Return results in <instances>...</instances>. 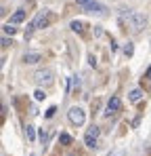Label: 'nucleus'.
Listing matches in <instances>:
<instances>
[{
    "mask_svg": "<svg viewBox=\"0 0 151 156\" xmlns=\"http://www.w3.org/2000/svg\"><path fill=\"white\" fill-rule=\"evenodd\" d=\"M107 156H126V150H122V148H118V150H111Z\"/></svg>",
    "mask_w": 151,
    "mask_h": 156,
    "instance_id": "4468645a",
    "label": "nucleus"
},
{
    "mask_svg": "<svg viewBox=\"0 0 151 156\" xmlns=\"http://www.w3.org/2000/svg\"><path fill=\"white\" fill-rule=\"evenodd\" d=\"M149 42H151V38H149Z\"/></svg>",
    "mask_w": 151,
    "mask_h": 156,
    "instance_id": "412c9836",
    "label": "nucleus"
},
{
    "mask_svg": "<svg viewBox=\"0 0 151 156\" xmlns=\"http://www.w3.org/2000/svg\"><path fill=\"white\" fill-rule=\"evenodd\" d=\"M67 118H69V122H72V125H76V127H82V125L86 122V112H84L80 105H74V108H69Z\"/></svg>",
    "mask_w": 151,
    "mask_h": 156,
    "instance_id": "7ed1b4c3",
    "label": "nucleus"
},
{
    "mask_svg": "<svg viewBox=\"0 0 151 156\" xmlns=\"http://www.w3.org/2000/svg\"><path fill=\"white\" fill-rule=\"evenodd\" d=\"M25 133H27V139H29V141H34V139H36V131H34L32 125H27V127H25Z\"/></svg>",
    "mask_w": 151,
    "mask_h": 156,
    "instance_id": "9b49d317",
    "label": "nucleus"
},
{
    "mask_svg": "<svg viewBox=\"0 0 151 156\" xmlns=\"http://www.w3.org/2000/svg\"><path fill=\"white\" fill-rule=\"evenodd\" d=\"M120 108H122V101H120V97H111L109 101H107V116L109 114H113V112H120Z\"/></svg>",
    "mask_w": 151,
    "mask_h": 156,
    "instance_id": "39448f33",
    "label": "nucleus"
},
{
    "mask_svg": "<svg viewBox=\"0 0 151 156\" xmlns=\"http://www.w3.org/2000/svg\"><path fill=\"white\" fill-rule=\"evenodd\" d=\"M128 99H130L132 104H139V101L143 99V91H141V89H132L130 95H128Z\"/></svg>",
    "mask_w": 151,
    "mask_h": 156,
    "instance_id": "6e6552de",
    "label": "nucleus"
},
{
    "mask_svg": "<svg viewBox=\"0 0 151 156\" xmlns=\"http://www.w3.org/2000/svg\"><path fill=\"white\" fill-rule=\"evenodd\" d=\"M82 23H80V21H72V30H74V32H82Z\"/></svg>",
    "mask_w": 151,
    "mask_h": 156,
    "instance_id": "a211bd4d",
    "label": "nucleus"
},
{
    "mask_svg": "<svg viewBox=\"0 0 151 156\" xmlns=\"http://www.w3.org/2000/svg\"><path fill=\"white\" fill-rule=\"evenodd\" d=\"M25 19V11H17V13H13V17H11V23L15 26V23H21Z\"/></svg>",
    "mask_w": 151,
    "mask_h": 156,
    "instance_id": "9d476101",
    "label": "nucleus"
},
{
    "mask_svg": "<svg viewBox=\"0 0 151 156\" xmlns=\"http://www.w3.org/2000/svg\"><path fill=\"white\" fill-rule=\"evenodd\" d=\"M55 112H57V108H55V105L49 108V110H46V118H52V116H55Z\"/></svg>",
    "mask_w": 151,
    "mask_h": 156,
    "instance_id": "6ab92c4d",
    "label": "nucleus"
},
{
    "mask_svg": "<svg viewBox=\"0 0 151 156\" xmlns=\"http://www.w3.org/2000/svg\"><path fill=\"white\" fill-rule=\"evenodd\" d=\"M49 21H50V13H49V11H44V15H40V17L34 21V26H36V27H42V26H46Z\"/></svg>",
    "mask_w": 151,
    "mask_h": 156,
    "instance_id": "1a4fd4ad",
    "label": "nucleus"
},
{
    "mask_svg": "<svg viewBox=\"0 0 151 156\" xmlns=\"http://www.w3.org/2000/svg\"><path fill=\"white\" fill-rule=\"evenodd\" d=\"M34 82L38 84V87H50L52 82H55V72L52 70H38L36 74H34Z\"/></svg>",
    "mask_w": 151,
    "mask_h": 156,
    "instance_id": "f03ea898",
    "label": "nucleus"
},
{
    "mask_svg": "<svg viewBox=\"0 0 151 156\" xmlns=\"http://www.w3.org/2000/svg\"><path fill=\"white\" fill-rule=\"evenodd\" d=\"M2 32H4V34H11V36H13V34L17 32V27L13 26V23H6V26L2 27Z\"/></svg>",
    "mask_w": 151,
    "mask_h": 156,
    "instance_id": "f8f14e48",
    "label": "nucleus"
},
{
    "mask_svg": "<svg viewBox=\"0 0 151 156\" xmlns=\"http://www.w3.org/2000/svg\"><path fill=\"white\" fill-rule=\"evenodd\" d=\"M34 97H36V101H42V99H44L46 95H44V91H42V89H38V91L34 93Z\"/></svg>",
    "mask_w": 151,
    "mask_h": 156,
    "instance_id": "2eb2a0df",
    "label": "nucleus"
},
{
    "mask_svg": "<svg viewBox=\"0 0 151 156\" xmlns=\"http://www.w3.org/2000/svg\"><path fill=\"white\" fill-rule=\"evenodd\" d=\"M120 15L128 19V26L132 27L134 32H141L143 27L147 26V17L143 15V13H139V11H130V9H122L120 11Z\"/></svg>",
    "mask_w": 151,
    "mask_h": 156,
    "instance_id": "f257e3e1",
    "label": "nucleus"
},
{
    "mask_svg": "<svg viewBox=\"0 0 151 156\" xmlns=\"http://www.w3.org/2000/svg\"><path fill=\"white\" fill-rule=\"evenodd\" d=\"M80 84H82V82H80V78H78V76L72 78V87H74V91H78V89H80Z\"/></svg>",
    "mask_w": 151,
    "mask_h": 156,
    "instance_id": "f3484780",
    "label": "nucleus"
},
{
    "mask_svg": "<svg viewBox=\"0 0 151 156\" xmlns=\"http://www.w3.org/2000/svg\"><path fill=\"white\" fill-rule=\"evenodd\" d=\"M88 2H92V0H78V4H82V6H86Z\"/></svg>",
    "mask_w": 151,
    "mask_h": 156,
    "instance_id": "aec40b11",
    "label": "nucleus"
},
{
    "mask_svg": "<svg viewBox=\"0 0 151 156\" xmlns=\"http://www.w3.org/2000/svg\"><path fill=\"white\" fill-rule=\"evenodd\" d=\"M97 139H99V127H90L88 133H86V137H84V141H86V146L88 148H97Z\"/></svg>",
    "mask_w": 151,
    "mask_h": 156,
    "instance_id": "20e7f679",
    "label": "nucleus"
},
{
    "mask_svg": "<svg viewBox=\"0 0 151 156\" xmlns=\"http://www.w3.org/2000/svg\"><path fill=\"white\" fill-rule=\"evenodd\" d=\"M84 9H86L88 13H99V15H103V13H105V6H103V4H99V2H95V0H92V2H88Z\"/></svg>",
    "mask_w": 151,
    "mask_h": 156,
    "instance_id": "423d86ee",
    "label": "nucleus"
},
{
    "mask_svg": "<svg viewBox=\"0 0 151 156\" xmlns=\"http://www.w3.org/2000/svg\"><path fill=\"white\" fill-rule=\"evenodd\" d=\"M40 59H42L40 53H25V55H23V61H25V63H29V66H32V63H38Z\"/></svg>",
    "mask_w": 151,
    "mask_h": 156,
    "instance_id": "0eeeda50",
    "label": "nucleus"
},
{
    "mask_svg": "<svg viewBox=\"0 0 151 156\" xmlns=\"http://www.w3.org/2000/svg\"><path fill=\"white\" fill-rule=\"evenodd\" d=\"M132 53H134V47H132V42H128L124 47V55L126 57H132Z\"/></svg>",
    "mask_w": 151,
    "mask_h": 156,
    "instance_id": "ddd939ff",
    "label": "nucleus"
},
{
    "mask_svg": "<svg viewBox=\"0 0 151 156\" xmlns=\"http://www.w3.org/2000/svg\"><path fill=\"white\" fill-rule=\"evenodd\" d=\"M61 144H65V146H67V144H72V137H69L67 133H61Z\"/></svg>",
    "mask_w": 151,
    "mask_h": 156,
    "instance_id": "dca6fc26",
    "label": "nucleus"
}]
</instances>
